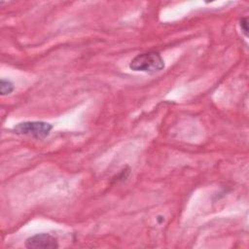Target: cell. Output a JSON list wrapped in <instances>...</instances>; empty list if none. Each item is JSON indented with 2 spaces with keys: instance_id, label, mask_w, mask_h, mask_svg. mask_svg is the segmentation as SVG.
I'll return each mask as SVG.
<instances>
[{
  "instance_id": "2",
  "label": "cell",
  "mask_w": 249,
  "mask_h": 249,
  "mask_svg": "<svg viewBox=\"0 0 249 249\" xmlns=\"http://www.w3.org/2000/svg\"><path fill=\"white\" fill-rule=\"evenodd\" d=\"M52 128V124L45 122H24L14 126L16 133L28 135L35 139H44L50 134Z\"/></svg>"
},
{
  "instance_id": "4",
  "label": "cell",
  "mask_w": 249,
  "mask_h": 249,
  "mask_svg": "<svg viewBox=\"0 0 249 249\" xmlns=\"http://www.w3.org/2000/svg\"><path fill=\"white\" fill-rule=\"evenodd\" d=\"M15 87L13 85V83L9 80H5L2 79L1 80V84H0V91L2 95H7L10 94L13 90H14Z\"/></svg>"
},
{
  "instance_id": "3",
  "label": "cell",
  "mask_w": 249,
  "mask_h": 249,
  "mask_svg": "<svg viewBox=\"0 0 249 249\" xmlns=\"http://www.w3.org/2000/svg\"><path fill=\"white\" fill-rule=\"evenodd\" d=\"M25 246L29 249H55L58 248V242L51 234L37 233L25 240Z\"/></svg>"
},
{
  "instance_id": "5",
  "label": "cell",
  "mask_w": 249,
  "mask_h": 249,
  "mask_svg": "<svg viewBox=\"0 0 249 249\" xmlns=\"http://www.w3.org/2000/svg\"><path fill=\"white\" fill-rule=\"evenodd\" d=\"M240 27L245 36H248V19L247 18H242L240 19Z\"/></svg>"
},
{
  "instance_id": "1",
  "label": "cell",
  "mask_w": 249,
  "mask_h": 249,
  "mask_svg": "<svg viewBox=\"0 0 249 249\" xmlns=\"http://www.w3.org/2000/svg\"><path fill=\"white\" fill-rule=\"evenodd\" d=\"M129 68L133 71L154 74L164 68V61L159 53L149 52L136 55L130 61Z\"/></svg>"
}]
</instances>
